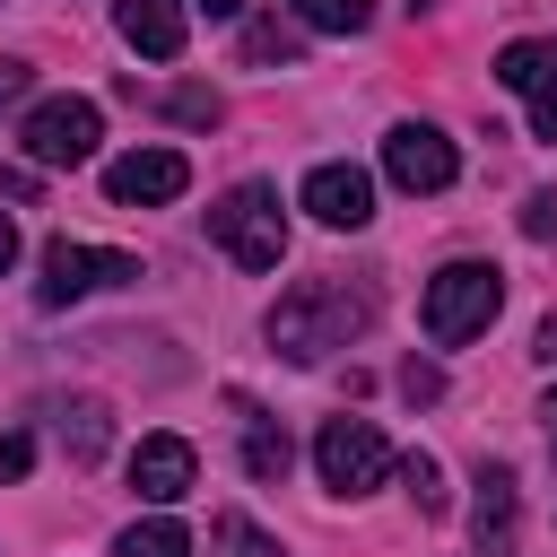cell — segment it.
Returning <instances> with one entry per match:
<instances>
[{"label":"cell","instance_id":"obj_1","mask_svg":"<svg viewBox=\"0 0 557 557\" xmlns=\"http://www.w3.org/2000/svg\"><path fill=\"white\" fill-rule=\"evenodd\" d=\"M366 322H374V287H348V278H296V287L270 305V348H278L287 366H322V357L348 348Z\"/></svg>","mask_w":557,"mask_h":557},{"label":"cell","instance_id":"obj_2","mask_svg":"<svg viewBox=\"0 0 557 557\" xmlns=\"http://www.w3.org/2000/svg\"><path fill=\"white\" fill-rule=\"evenodd\" d=\"M209 244L244 270H278L287 252V209H278V183H235L209 200Z\"/></svg>","mask_w":557,"mask_h":557},{"label":"cell","instance_id":"obj_3","mask_svg":"<svg viewBox=\"0 0 557 557\" xmlns=\"http://www.w3.org/2000/svg\"><path fill=\"white\" fill-rule=\"evenodd\" d=\"M496 305H505V270L496 261H444L426 278V339L461 348V339H479L496 322Z\"/></svg>","mask_w":557,"mask_h":557},{"label":"cell","instance_id":"obj_4","mask_svg":"<svg viewBox=\"0 0 557 557\" xmlns=\"http://www.w3.org/2000/svg\"><path fill=\"white\" fill-rule=\"evenodd\" d=\"M313 470H322L331 496H366V487H383L400 461H392V444H383L374 418H322V435H313Z\"/></svg>","mask_w":557,"mask_h":557},{"label":"cell","instance_id":"obj_5","mask_svg":"<svg viewBox=\"0 0 557 557\" xmlns=\"http://www.w3.org/2000/svg\"><path fill=\"white\" fill-rule=\"evenodd\" d=\"M17 139H26L35 165H87L96 139H104V113H96V96H44Z\"/></svg>","mask_w":557,"mask_h":557},{"label":"cell","instance_id":"obj_6","mask_svg":"<svg viewBox=\"0 0 557 557\" xmlns=\"http://www.w3.org/2000/svg\"><path fill=\"white\" fill-rule=\"evenodd\" d=\"M139 278V261L131 252H96V244H70V235H52L44 244V305H78V296H96V287H131Z\"/></svg>","mask_w":557,"mask_h":557},{"label":"cell","instance_id":"obj_7","mask_svg":"<svg viewBox=\"0 0 557 557\" xmlns=\"http://www.w3.org/2000/svg\"><path fill=\"white\" fill-rule=\"evenodd\" d=\"M383 174H392L400 191H453L461 157H453V139H444L435 122H392V131H383Z\"/></svg>","mask_w":557,"mask_h":557},{"label":"cell","instance_id":"obj_8","mask_svg":"<svg viewBox=\"0 0 557 557\" xmlns=\"http://www.w3.org/2000/svg\"><path fill=\"white\" fill-rule=\"evenodd\" d=\"M496 87H513L531 104V139H557V44H540V35L505 44L496 52Z\"/></svg>","mask_w":557,"mask_h":557},{"label":"cell","instance_id":"obj_9","mask_svg":"<svg viewBox=\"0 0 557 557\" xmlns=\"http://www.w3.org/2000/svg\"><path fill=\"white\" fill-rule=\"evenodd\" d=\"M183 183H191L183 148H131V157L104 165V191H113L122 209H165V200H183Z\"/></svg>","mask_w":557,"mask_h":557},{"label":"cell","instance_id":"obj_10","mask_svg":"<svg viewBox=\"0 0 557 557\" xmlns=\"http://www.w3.org/2000/svg\"><path fill=\"white\" fill-rule=\"evenodd\" d=\"M305 209H313L322 226L357 235V226L374 218V174H366V165H313V174H305Z\"/></svg>","mask_w":557,"mask_h":557},{"label":"cell","instance_id":"obj_11","mask_svg":"<svg viewBox=\"0 0 557 557\" xmlns=\"http://www.w3.org/2000/svg\"><path fill=\"white\" fill-rule=\"evenodd\" d=\"M191 479H200V453H191L183 435H139V453H131V487H139L148 505L191 496Z\"/></svg>","mask_w":557,"mask_h":557},{"label":"cell","instance_id":"obj_12","mask_svg":"<svg viewBox=\"0 0 557 557\" xmlns=\"http://www.w3.org/2000/svg\"><path fill=\"white\" fill-rule=\"evenodd\" d=\"M513 513H522L513 470L487 461V470H479V505H470V540H479V557H505V548H513Z\"/></svg>","mask_w":557,"mask_h":557},{"label":"cell","instance_id":"obj_13","mask_svg":"<svg viewBox=\"0 0 557 557\" xmlns=\"http://www.w3.org/2000/svg\"><path fill=\"white\" fill-rule=\"evenodd\" d=\"M113 26H122L148 61H174V52H183V35H191L183 0H122V9H113Z\"/></svg>","mask_w":557,"mask_h":557},{"label":"cell","instance_id":"obj_14","mask_svg":"<svg viewBox=\"0 0 557 557\" xmlns=\"http://www.w3.org/2000/svg\"><path fill=\"white\" fill-rule=\"evenodd\" d=\"M113 557H191V531H183L174 513H148V522H131V531L113 540Z\"/></svg>","mask_w":557,"mask_h":557},{"label":"cell","instance_id":"obj_15","mask_svg":"<svg viewBox=\"0 0 557 557\" xmlns=\"http://www.w3.org/2000/svg\"><path fill=\"white\" fill-rule=\"evenodd\" d=\"M252 418V409H244ZM287 461H296V444H287V426H270V418H252L244 426V470L252 479H287Z\"/></svg>","mask_w":557,"mask_h":557},{"label":"cell","instance_id":"obj_16","mask_svg":"<svg viewBox=\"0 0 557 557\" xmlns=\"http://www.w3.org/2000/svg\"><path fill=\"white\" fill-rule=\"evenodd\" d=\"M209 557H278V540L252 513H209Z\"/></svg>","mask_w":557,"mask_h":557},{"label":"cell","instance_id":"obj_17","mask_svg":"<svg viewBox=\"0 0 557 557\" xmlns=\"http://www.w3.org/2000/svg\"><path fill=\"white\" fill-rule=\"evenodd\" d=\"M296 9V26H313V35H357L366 17H374V0H287Z\"/></svg>","mask_w":557,"mask_h":557},{"label":"cell","instance_id":"obj_18","mask_svg":"<svg viewBox=\"0 0 557 557\" xmlns=\"http://www.w3.org/2000/svg\"><path fill=\"white\" fill-rule=\"evenodd\" d=\"M61 444H70V461H96V453H104V400H70Z\"/></svg>","mask_w":557,"mask_h":557},{"label":"cell","instance_id":"obj_19","mask_svg":"<svg viewBox=\"0 0 557 557\" xmlns=\"http://www.w3.org/2000/svg\"><path fill=\"white\" fill-rule=\"evenodd\" d=\"M244 61H278V70H287V61H296V26H278V17H261V26L244 35Z\"/></svg>","mask_w":557,"mask_h":557},{"label":"cell","instance_id":"obj_20","mask_svg":"<svg viewBox=\"0 0 557 557\" xmlns=\"http://www.w3.org/2000/svg\"><path fill=\"white\" fill-rule=\"evenodd\" d=\"M157 104H165V113H174V122H200V131H209V122H218V113H226V104H218V87H165V96H157Z\"/></svg>","mask_w":557,"mask_h":557},{"label":"cell","instance_id":"obj_21","mask_svg":"<svg viewBox=\"0 0 557 557\" xmlns=\"http://www.w3.org/2000/svg\"><path fill=\"white\" fill-rule=\"evenodd\" d=\"M400 487L418 496V513H444V470H435L426 453H409V461H400Z\"/></svg>","mask_w":557,"mask_h":557},{"label":"cell","instance_id":"obj_22","mask_svg":"<svg viewBox=\"0 0 557 557\" xmlns=\"http://www.w3.org/2000/svg\"><path fill=\"white\" fill-rule=\"evenodd\" d=\"M26 470H35V435L9 426V435H0V479H26Z\"/></svg>","mask_w":557,"mask_h":557},{"label":"cell","instance_id":"obj_23","mask_svg":"<svg viewBox=\"0 0 557 557\" xmlns=\"http://www.w3.org/2000/svg\"><path fill=\"white\" fill-rule=\"evenodd\" d=\"M522 235H557V191H531L522 200Z\"/></svg>","mask_w":557,"mask_h":557},{"label":"cell","instance_id":"obj_24","mask_svg":"<svg viewBox=\"0 0 557 557\" xmlns=\"http://www.w3.org/2000/svg\"><path fill=\"white\" fill-rule=\"evenodd\" d=\"M44 191V165H0V200H35Z\"/></svg>","mask_w":557,"mask_h":557},{"label":"cell","instance_id":"obj_25","mask_svg":"<svg viewBox=\"0 0 557 557\" xmlns=\"http://www.w3.org/2000/svg\"><path fill=\"white\" fill-rule=\"evenodd\" d=\"M400 392H409V400H435V392H444V374H435V366H418V357H409V366H400Z\"/></svg>","mask_w":557,"mask_h":557},{"label":"cell","instance_id":"obj_26","mask_svg":"<svg viewBox=\"0 0 557 557\" xmlns=\"http://www.w3.org/2000/svg\"><path fill=\"white\" fill-rule=\"evenodd\" d=\"M26 78H35V70H26V61H0V113H9V104H17V96H26Z\"/></svg>","mask_w":557,"mask_h":557},{"label":"cell","instance_id":"obj_27","mask_svg":"<svg viewBox=\"0 0 557 557\" xmlns=\"http://www.w3.org/2000/svg\"><path fill=\"white\" fill-rule=\"evenodd\" d=\"M9 270H17V226L0 218V278H9Z\"/></svg>","mask_w":557,"mask_h":557},{"label":"cell","instance_id":"obj_28","mask_svg":"<svg viewBox=\"0 0 557 557\" xmlns=\"http://www.w3.org/2000/svg\"><path fill=\"white\" fill-rule=\"evenodd\" d=\"M540 357H548V366H557V313H548V322H540Z\"/></svg>","mask_w":557,"mask_h":557},{"label":"cell","instance_id":"obj_29","mask_svg":"<svg viewBox=\"0 0 557 557\" xmlns=\"http://www.w3.org/2000/svg\"><path fill=\"white\" fill-rule=\"evenodd\" d=\"M200 9H209V17H235V9H244V0H200Z\"/></svg>","mask_w":557,"mask_h":557},{"label":"cell","instance_id":"obj_30","mask_svg":"<svg viewBox=\"0 0 557 557\" xmlns=\"http://www.w3.org/2000/svg\"><path fill=\"white\" fill-rule=\"evenodd\" d=\"M540 418H548V444H557V392H548V409H540Z\"/></svg>","mask_w":557,"mask_h":557},{"label":"cell","instance_id":"obj_31","mask_svg":"<svg viewBox=\"0 0 557 557\" xmlns=\"http://www.w3.org/2000/svg\"><path fill=\"white\" fill-rule=\"evenodd\" d=\"M400 9H409V17H426V9H435V0H400Z\"/></svg>","mask_w":557,"mask_h":557}]
</instances>
